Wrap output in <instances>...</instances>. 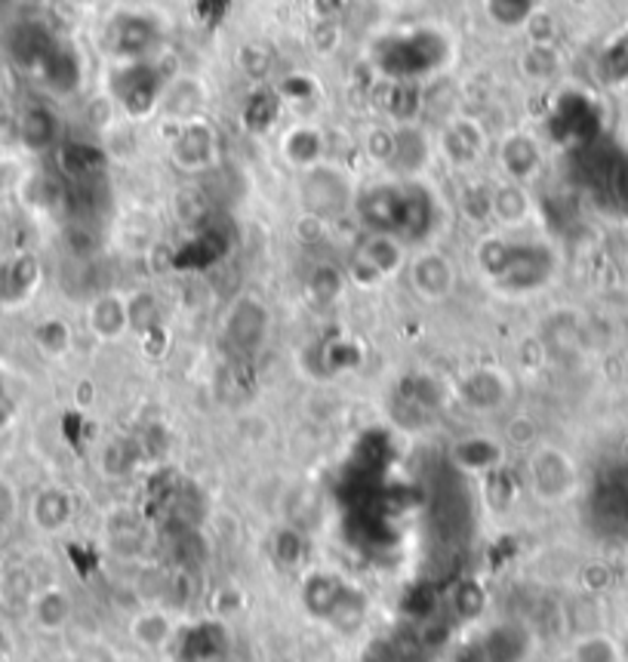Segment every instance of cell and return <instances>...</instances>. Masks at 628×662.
I'll list each match as a JSON object with an SVG mask.
<instances>
[{"instance_id":"1","label":"cell","mask_w":628,"mask_h":662,"mask_svg":"<svg viewBox=\"0 0 628 662\" xmlns=\"http://www.w3.org/2000/svg\"><path fill=\"white\" fill-rule=\"evenodd\" d=\"M299 595H302V607L309 610V616H314L324 626H333L343 635L361 629L367 610H370V601L361 588L330 570H312L302 580Z\"/></svg>"},{"instance_id":"2","label":"cell","mask_w":628,"mask_h":662,"mask_svg":"<svg viewBox=\"0 0 628 662\" xmlns=\"http://www.w3.org/2000/svg\"><path fill=\"white\" fill-rule=\"evenodd\" d=\"M527 484L542 503H564L580 484L576 462L561 447L542 444L527 459Z\"/></svg>"},{"instance_id":"3","label":"cell","mask_w":628,"mask_h":662,"mask_svg":"<svg viewBox=\"0 0 628 662\" xmlns=\"http://www.w3.org/2000/svg\"><path fill=\"white\" fill-rule=\"evenodd\" d=\"M355 210L367 232L404 235L410 213V186H373L355 194Z\"/></svg>"},{"instance_id":"4","label":"cell","mask_w":628,"mask_h":662,"mask_svg":"<svg viewBox=\"0 0 628 662\" xmlns=\"http://www.w3.org/2000/svg\"><path fill=\"white\" fill-rule=\"evenodd\" d=\"M404 266H407V250H404L401 237L385 235V232H367L351 259V278L361 287H377L385 278H394Z\"/></svg>"},{"instance_id":"5","label":"cell","mask_w":628,"mask_h":662,"mask_svg":"<svg viewBox=\"0 0 628 662\" xmlns=\"http://www.w3.org/2000/svg\"><path fill=\"white\" fill-rule=\"evenodd\" d=\"M302 204H305V213L330 220L355 204V191L348 186L343 170L317 164V167L302 170Z\"/></svg>"},{"instance_id":"6","label":"cell","mask_w":628,"mask_h":662,"mask_svg":"<svg viewBox=\"0 0 628 662\" xmlns=\"http://www.w3.org/2000/svg\"><path fill=\"white\" fill-rule=\"evenodd\" d=\"M225 346L235 351L237 358L259 355L268 339V308L256 296H240L232 302L225 324H222Z\"/></svg>"},{"instance_id":"7","label":"cell","mask_w":628,"mask_h":662,"mask_svg":"<svg viewBox=\"0 0 628 662\" xmlns=\"http://www.w3.org/2000/svg\"><path fill=\"white\" fill-rule=\"evenodd\" d=\"M551 271H554V256L549 253V247L512 240L508 266L496 278V284L503 287L505 293H530V290H539L549 281Z\"/></svg>"},{"instance_id":"8","label":"cell","mask_w":628,"mask_h":662,"mask_svg":"<svg viewBox=\"0 0 628 662\" xmlns=\"http://www.w3.org/2000/svg\"><path fill=\"white\" fill-rule=\"evenodd\" d=\"M456 397L474 413H496L512 401V382L496 367H474L459 377Z\"/></svg>"},{"instance_id":"9","label":"cell","mask_w":628,"mask_h":662,"mask_svg":"<svg viewBox=\"0 0 628 662\" xmlns=\"http://www.w3.org/2000/svg\"><path fill=\"white\" fill-rule=\"evenodd\" d=\"M487 152V126L474 117H453L440 130L438 155L456 170L474 167Z\"/></svg>"},{"instance_id":"10","label":"cell","mask_w":628,"mask_h":662,"mask_svg":"<svg viewBox=\"0 0 628 662\" xmlns=\"http://www.w3.org/2000/svg\"><path fill=\"white\" fill-rule=\"evenodd\" d=\"M407 278L413 293L425 302H444L456 287L453 262L438 250H423L407 262Z\"/></svg>"},{"instance_id":"11","label":"cell","mask_w":628,"mask_h":662,"mask_svg":"<svg viewBox=\"0 0 628 662\" xmlns=\"http://www.w3.org/2000/svg\"><path fill=\"white\" fill-rule=\"evenodd\" d=\"M170 155H173L176 167H182L189 173H201L216 160V136L201 121H186L176 133Z\"/></svg>"},{"instance_id":"12","label":"cell","mask_w":628,"mask_h":662,"mask_svg":"<svg viewBox=\"0 0 628 662\" xmlns=\"http://www.w3.org/2000/svg\"><path fill=\"white\" fill-rule=\"evenodd\" d=\"M500 167H503L505 179L512 182H530L539 167H542V152L530 133H508L500 145Z\"/></svg>"},{"instance_id":"13","label":"cell","mask_w":628,"mask_h":662,"mask_svg":"<svg viewBox=\"0 0 628 662\" xmlns=\"http://www.w3.org/2000/svg\"><path fill=\"white\" fill-rule=\"evenodd\" d=\"M87 321H90L93 336H99L102 343H114V339H121L130 330V305L117 293H102V296H96L90 302Z\"/></svg>"},{"instance_id":"14","label":"cell","mask_w":628,"mask_h":662,"mask_svg":"<svg viewBox=\"0 0 628 662\" xmlns=\"http://www.w3.org/2000/svg\"><path fill=\"white\" fill-rule=\"evenodd\" d=\"M453 462L462 472L471 474H487L493 469L505 465V450L503 444L493 441L487 435H474V438H462L453 444Z\"/></svg>"},{"instance_id":"15","label":"cell","mask_w":628,"mask_h":662,"mask_svg":"<svg viewBox=\"0 0 628 662\" xmlns=\"http://www.w3.org/2000/svg\"><path fill=\"white\" fill-rule=\"evenodd\" d=\"M281 152H283V158L290 160L293 167H299V170H309V167L324 164L327 139H324V133H321L317 126L296 124L283 133Z\"/></svg>"},{"instance_id":"16","label":"cell","mask_w":628,"mask_h":662,"mask_svg":"<svg viewBox=\"0 0 628 662\" xmlns=\"http://www.w3.org/2000/svg\"><path fill=\"white\" fill-rule=\"evenodd\" d=\"M394 133H397V143H394V158L389 167L401 176H416L419 170H425V164L431 160L428 136L413 124L394 126Z\"/></svg>"},{"instance_id":"17","label":"cell","mask_w":628,"mask_h":662,"mask_svg":"<svg viewBox=\"0 0 628 662\" xmlns=\"http://www.w3.org/2000/svg\"><path fill=\"white\" fill-rule=\"evenodd\" d=\"M530 216H534V198L524 182L505 179L500 186H493V220L503 228H520Z\"/></svg>"},{"instance_id":"18","label":"cell","mask_w":628,"mask_h":662,"mask_svg":"<svg viewBox=\"0 0 628 662\" xmlns=\"http://www.w3.org/2000/svg\"><path fill=\"white\" fill-rule=\"evenodd\" d=\"M37 281H41V269L34 256H16L0 262V302L7 305L25 302L34 293Z\"/></svg>"},{"instance_id":"19","label":"cell","mask_w":628,"mask_h":662,"mask_svg":"<svg viewBox=\"0 0 628 662\" xmlns=\"http://www.w3.org/2000/svg\"><path fill=\"white\" fill-rule=\"evenodd\" d=\"M75 515V500L59 487L41 490L32 503V518L44 534H59Z\"/></svg>"},{"instance_id":"20","label":"cell","mask_w":628,"mask_h":662,"mask_svg":"<svg viewBox=\"0 0 628 662\" xmlns=\"http://www.w3.org/2000/svg\"><path fill=\"white\" fill-rule=\"evenodd\" d=\"M130 635H133V641L139 647H145V650H160V647H167L173 641L176 626L167 610H142V614L133 619Z\"/></svg>"},{"instance_id":"21","label":"cell","mask_w":628,"mask_h":662,"mask_svg":"<svg viewBox=\"0 0 628 662\" xmlns=\"http://www.w3.org/2000/svg\"><path fill=\"white\" fill-rule=\"evenodd\" d=\"M109 546L121 558H136L145 549V524L133 512L114 515L109 524Z\"/></svg>"},{"instance_id":"22","label":"cell","mask_w":628,"mask_h":662,"mask_svg":"<svg viewBox=\"0 0 628 662\" xmlns=\"http://www.w3.org/2000/svg\"><path fill=\"white\" fill-rule=\"evenodd\" d=\"M459 213L474 225L493 220V186L484 179H469L459 189Z\"/></svg>"},{"instance_id":"23","label":"cell","mask_w":628,"mask_h":662,"mask_svg":"<svg viewBox=\"0 0 628 662\" xmlns=\"http://www.w3.org/2000/svg\"><path fill=\"white\" fill-rule=\"evenodd\" d=\"M32 614L34 622H37L41 629L56 631L68 622V616H71V601H68V595H65L63 588H47V592L37 595Z\"/></svg>"},{"instance_id":"24","label":"cell","mask_w":628,"mask_h":662,"mask_svg":"<svg viewBox=\"0 0 628 662\" xmlns=\"http://www.w3.org/2000/svg\"><path fill=\"white\" fill-rule=\"evenodd\" d=\"M508 256H512V240H508V237H481L478 247H474V262H478L481 274L490 278L493 284H496V278H500L505 271V266H508Z\"/></svg>"},{"instance_id":"25","label":"cell","mask_w":628,"mask_h":662,"mask_svg":"<svg viewBox=\"0 0 628 662\" xmlns=\"http://www.w3.org/2000/svg\"><path fill=\"white\" fill-rule=\"evenodd\" d=\"M520 71L530 80H551L561 71V53L554 44H530L520 56Z\"/></svg>"},{"instance_id":"26","label":"cell","mask_w":628,"mask_h":662,"mask_svg":"<svg viewBox=\"0 0 628 662\" xmlns=\"http://www.w3.org/2000/svg\"><path fill=\"white\" fill-rule=\"evenodd\" d=\"M173 554L176 568L198 570L206 561L210 546H206L204 534L198 527H179V534H173Z\"/></svg>"},{"instance_id":"27","label":"cell","mask_w":628,"mask_h":662,"mask_svg":"<svg viewBox=\"0 0 628 662\" xmlns=\"http://www.w3.org/2000/svg\"><path fill=\"white\" fill-rule=\"evenodd\" d=\"M220 635L222 629L216 622H201L186 635V650H182V662H210L220 653Z\"/></svg>"},{"instance_id":"28","label":"cell","mask_w":628,"mask_h":662,"mask_svg":"<svg viewBox=\"0 0 628 662\" xmlns=\"http://www.w3.org/2000/svg\"><path fill=\"white\" fill-rule=\"evenodd\" d=\"M305 549H309V542H305V537L299 534L296 527H281L271 539V554H274V561L281 568H299L302 558H305Z\"/></svg>"},{"instance_id":"29","label":"cell","mask_w":628,"mask_h":662,"mask_svg":"<svg viewBox=\"0 0 628 662\" xmlns=\"http://www.w3.org/2000/svg\"><path fill=\"white\" fill-rule=\"evenodd\" d=\"M619 644L610 635H585L573 647V662H619Z\"/></svg>"},{"instance_id":"30","label":"cell","mask_w":628,"mask_h":662,"mask_svg":"<svg viewBox=\"0 0 628 662\" xmlns=\"http://www.w3.org/2000/svg\"><path fill=\"white\" fill-rule=\"evenodd\" d=\"M453 607L462 619H478L487 607V592L478 580H459L453 592Z\"/></svg>"},{"instance_id":"31","label":"cell","mask_w":628,"mask_h":662,"mask_svg":"<svg viewBox=\"0 0 628 662\" xmlns=\"http://www.w3.org/2000/svg\"><path fill=\"white\" fill-rule=\"evenodd\" d=\"M130 305V330H136L139 336H148L160 327V305L152 293H139L126 302Z\"/></svg>"},{"instance_id":"32","label":"cell","mask_w":628,"mask_h":662,"mask_svg":"<svg viewBox=\"0 0 628 662\" xmlns=\"http://www.w3.org/2000/svg\"><path fill=\"white\" fill-rule=\"evenodd\" d=\"M34 343L41 346V351H47V355H53V358H59V355H65V351L71 348V330H68L65 321L49 317V321H44V324H37Z\"/></svg>"},{"instance_id":"33","label":"cell","mask_w":628,"mask_h":662,"mask_svg":"<svg viewBox=\"0 0 628 662\" xmlns=\"http://www.w3.org/2000/svg\"><path fill=\"white\" fill-rule=\"evenodd\" d=\"M309 293L321 305L339 300V293H343V271L333 269V266H317L312 271V278H309Z\"/></svg>"},{"instance_id":"34","label":"cell","mask_w":628,"mask_h":662,"mask_svg":"<svg viewBox=\"0 0 628 662\" xmlns=\"http://www.w3.org/2000/svg\"><path fill=\"white\" fill-rule=\"evenodd\" d=\"M176 213L186 225H198L210 213V201L201 189H182L176 194Z\"/></svg>"},{"instance_id":"35","label":"cell","mask_w":628,"mask_h":662,"mask_svg":"<svg viewBox=\"0 0 628 662\" xmlns=\"http://www.w3.org/2000/svg\"><path fill=\"white\" fill-rule=\"evenodd\" d=\"M394 143H397L394 126H377V130H370V133H367L363 148H367L370 160H377V164H385V167H389L394 158Z\"/></svg>"},{"instance_id":"36","label":"cell","mask_w":628,"mask_h":662,"mask_svg":"<svg viewBox=\"0 0 628 662\" xmlns=\"http://www.w3.org/2000/svg\"><path fill=\"white\" fill-rule=\"evenodd\" d=\"M136 447L130 441H114L105 450V472L109 474H124L133 469V462H136Z\"/></svg>"},{"instance_id":"37","label":"cell","mask_w":628,"mask_h":662,"mask_svg":"<svg viewBox=\"0 0 628 662\" xmlns=\"http://www.w3.org/2000/svg\"><path fill=\"white\" fill-rule=\"evenodd\" d=\"M293 232H296L299 244L314 247V244H321V240L327 237V220H324V216H314V213H302Z\"/></svg>"},{"instance_id":"38","label":"cell","mask_w":628,"mask_h":662,"mask_svg":"<svg viewBox=\"0 0 628 662\" xmlns=\"http://www.w3.org/2000/svg\"><path fill=\"white\" fill-rule=\"evenodd\" d=\"M546 355H549V346H546V339H539V336H527L518 346V361L520 367H527V370H539V367L546 363Z\"/></svg>"},{"instance_id":"39","label":"cell","mask_w":628,"mask_h":662,"mask_svg":"<svg viewBox=\"0 0 628 662\" xmlns=\"http://www.w3.org/2000/svg\"><path fill=\"white\" fill-rule=\"evenodd\" d=\"M527 34L530 44H554V19L546 10H536L534 16L527 19Z\"/></svg>"},{"instance_id":"40","label":"cell","mask_w":628,"mask_h":662,"mask_svg":"<svg viewBox=\"0 0 628 662\" xmlns=\"http://www.w3.org/2000/svg\"><path fill=\"white\" fill-rule=\"evenodd\" d=\"M505 431H508V441L518 444V447H530L536 441V423L530 416H515Z\"/></svg>"},{"instance_id":"41","label":"cell","mask_w":628,"mask_h":662,"mask_svg":"<svg viewBox=\"0 0 628 662\" xmlns=\"http://www.w3.org/2000/svg\"><path fill=\"white\" fill-rule=\"evenodd\" d=\"M312 44L321 56H330L333 49H336V44H339V29H333V25H321V29H314Z\"/></svg>"},{"instance_id":"42","label":"cell","mask_w":628,"mask_h":662,"mask_svg":"<svg viewBox=\"0 0 628 662\" xmlns=\"http://www.w3.org/2000/svg\"><path fill=\"white\" fill-rule=\"evenodd\" d=\"M607 583H610V573H607V568H601V564H592V568L582 570V585H585V588L597 592V588H604Z\"/></svg>"},{"instance_id":"43","label":"cell","mask_w":628,"mask_h":662,"mask_svg":"<svg viewBox=\"0 0 628 662\" xmlns=\"http://www.w3.org/2000/svg\"><path fill=\"white\" fill-rule=\"evenodd\" d=\"M10 518H13V493L0 481V530L10 524Z\"/></svg>"},{"instance_id":"44","label":"cell","mask_w":628,"mask_h":662,"mask_svg":"<svg viewBox=\"0 0 628 662\" xmlns=\"http://www.w3.org/2000/svg\"><path fill=\"white\" fill-rule=\"evenodd\" d=\"M10 413H13V407H10V397L3 392V379H0V426L10 419Z\"/></svg>"}]
</instances>
